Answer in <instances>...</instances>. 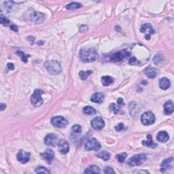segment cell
<instances>
[{
    "label": "cell",
    "instance_id": "cell-1",
    "mask_svg": "<svg viewBox=\"0 0 174 174\" xmlns=\"http://www.w3.org/2000/svg\"><path fill=\"white\" fill-rule=\"evenodd\" d=\"M80 57L84 62L89 63L95 61L98 59L99 55L95 49L91 48H82L80 51Z\"/></svg>",
    "mask_w": 174,
    "mask_h": 174
},
{
    "label": "cell",
    "instance_id": "cell-2",
    "mask_svg": "<svg viewBox=\"0 0 174 174\" xmlns=\"http://www.w3.org/2000/svg\"><path fill=\"white\" fill-rule=\"evenodd\" d=\"M48 72L52 75H56L59 74L61 72V65L57 61H50L46 63L45 64Z\"/></svg>",
    "mask_w": 174,
    "mask_h": 174
},
{
    "label": "cell",
    "instance_id": "cell-3",
    "mask_svg": "<svg viewBox=\"0 0 174 174\" xmlns=\"http://www.w3.org/2000/svg\"><path fill=\"white\" fill-rule=\"evenodd\" d=\"M146 160H147V157H146L145 155H144V154H139V155L133 156L132 157H130V159L128 160L127 163L130 167H134V166L142 165L144 163H145Z\"/></svg>",
    "mask_w": 174,
    "mask_h": 174
},
{
    "label": "cell",
    "instance_id": "cell-4",
    "mask_svg": "<svg viewBox=\"0 0 174 174\" xmlns=\"http://www.w3.org/2000/svg\"><path fill=\"white\" fill-rule=\"evenodd\" d=\"M43 93V91L41 90L36 89L35 90L34 93L32 95L31 98V102L33 106L35 107H39L42 105L43 99L41 98V94Z\"/></svg>",
    "mask_w": 174,
    "mask_h": 174
},
{
    "label": "cell",
    "instance_id": "cell-5",
    "mask_svg": "<svg viewBox=\"0 0 174 174\" xmlns=\"http://www.w3.org/2000/svg\"><path fill=\"white\" fill-rule=\"evenodd\" d=\"M142 124L145 126H149L155 122V116L152 112H146L142 114L141 117Z\"/></svg>",
    "mask_w": 174,
    "mask_h": 174
},
{
    "label": "cell",
    "instance_id": "cell-6",
    "mask_svg": "<svg viewBox=\"0 0 174 174\" xmlns=\"http://www.w3.org/2000/svg\"><path fill=\"white\" fill-rule=\"evenodd\" d=\"M130 56V53L127 50H122L116 52L110 57V60L113 62H118V61H121L124 59L128 58V57Z\"/></svg>",
    "mask_w": 174,
    "mask_h": 174
},
{
    "label": "cell",
    "instance_id": "cell-7",
    "mask_svg": "<svg viewBox=\"0 0 174 174\" xmlns=\"http://www.w3.org/2000/svg\"><path fill=\"white\" fill-rule=\"evenodd\" d=\"M51 123L55 127L63 128L68 125V121L63 116H58L51 118Z\"/></svg>",
    "mask_w": 174,
    "mask_h": 174
},
{
    "label": "cell",
    "instance_id": "cell-8",
    "mask_svg": "<svg viewBox=\"0 0 174 174\" xmlns=\"http://www.w3.org/2000/svg\"><path fill=\"white\" fill-rule=\"evenodd\" d=\"M101 148V144L96 139H90L86 142V143L85 144V149L87 151H91V150H94V151H97Z\"/></svg>",
    "mask_w": 174,
    "mask_h": 174
},
{
    "label": "cell",
    "instance_id": "cell-9",
    "mask_svg": "<svg viewBox=\"0 0 174 174\" xmlns=\"http://www.w3.org/2000/svg\"><path fill=\"white\" fill-rule=\"evenodd\" d=\"M140 31L142 33H145V37L146 39H150L151 35L155 33L153 27L149 23H146V24H144L142 25L141 27V29H140Z\"/></svg>",
    "mask_w": 174,
    "mask_h": 174
},
{
    "label": "cell",
    "instance_id": "cell-10",
    "mask_svg": "<svg viewBox=\"0 0 174 174\" xmlns=\"http://www.w3.org/2000/svg\"><path fill=\"white\" fill-rule=\"evenodd\" d=\"M30 153L28 152H25L23 150H20L19 152H18L17 158L18 161L21 162V163L25 164L27 162H29V159H30Z\"/></svg>",
    "mask_w": 174,
    "mask_h": 174
},
{
    "label": "cell",
    "instance_id": "cell-11",
    "mask_svg": "<svg viewBox=\"0 0 174 174\" xmlns=\"http://www.w3.org/2000/svg\"><path fill=\"white\" fill-rule=\"evenodd\" d=\"M173 167V158L169 157L168 159H165V161H163V163H161V171L162 173H165L168 170L171 169Z\"/></svg>",
    "mask_w": 174,
    "mask_h": 174
},
{
    "label": "cell",
    "instance_id": "cell-12",
    "mask_svg": "<svg viewBox=\"0 0 174 174\" xmlns=\"http://www.w3.org/2000/svg\"><path fill=\"white\" fill-rule=\"evenodd\" d=\"M30 20L35 23H40L46 19V15L44 14L37 12H33L30 15Z\"/></svg>",
    "mask_w": 174,
    "mask_h": 174
},
{
    "label": "cell",
    "instance_id": "cell-13",
    "mask_svg": "<svg viewBox=\"0 0 174 174\" xmlns=\"http://www.w3.org/2000/svg\"><path fill=\"white\" fill-rule=\"evenodd\" d=\"M57 142H58V137L53 133L48 134L44 138V143L48 146H56Z\"/></svg>",
    "mask_w": 174,
    "mask_h": 174
},
{
    "label": "cell",
    "instance_id": "cell-14",
    "mask_svg": "<svg viewBox=\"0 0 174 174\" xmlns=\"http://www.w3.org/2000/svg\"><path fill=\"white\" fill-rule=\"evenodd\" d=\"M92 127L95 130H101L104 127L105 122L101 117H95L92 120L91 122Z\"/></svg>",
    "mask_w": 174,
    "mask_h": 174
},
{
    "label": "cell",
    "instance_id": "cell-15",
    "mask_svg": "<svg viewBox=\"0 0 174 174\" xmlns=\"http://www.w3.org/2000/svg\"><path fill=\"white\" fill-rule=\"evenodd\" d=\"M59 150L63 155H65L69 152L70 150V146H69L68 142L65 139H61L58 142Z\"/></svg>",
    "mask_w": 174,
    "mask_h": 174
},
{
    "label": "cell",
    "instance_id": "cell-16",
    "mask_svg": "<svg viewBox=\"0 0 174 174\" xmlns=\"http://www.w3.org/2000/svg\"><path fill=\"white\" fill-rule=\"evenodd\" d=\"M41 156L48 163H50L55 157L54 152L51 149H46L44 152L41 154Z\"/></svg>",
    "mask_w": 174,
    "mask_h": 174
},
{
    "label": "cell",
    "instance_id": "cell-17",
    "mask_svg": "<svg viewBox=\"0 0 174 174\" xmlns=\"http://www.w3.org/2000/svg\"><path fill=\"white\" fill-rule=\"evenodd\" d=\"M104 97L105 95L104 93H95L91 96L90 101L94 103H97V104H101V103L104 102Z\"/></svg>",
    "mask_w": 174,
    "mask_h": 174
},
{
    "label": "cell",
    "instance_id": "cell-18",
    "mask_svg": "<svg viewBox=\"0 0 174 174\" xmlns=\"http://www.w3.org/2000/svg\"><path fill=\"white\" fill-rule=\"evenodd\" d=\"M173 103L172 101H167L164 105V111L166 115H170L173 112Z\"/></svg>",
    "mask_w": 174,
    "mask_h": 174
},
{
    "label": "cell",
    "instance_id": "cell-19",
    "mask_svg": "<svg viewBox=\"0 0 174 174\" xmlns=\"http://www.w3.org/2000/svg\"><path fill=\"white\" fill-rule=\"evenodd\" d=\"M171 85V82L170 80L167 78H162L161 80H159V86L162 90H167L170 87Z\"/></svg>",
    "mask_w": 174,
    "mask_h": 174
},
{
    "label": "cell",
    "instance_id": "cell-20",
    "mask_svg": "<svg viewBox=\"0 0 174 174\" xmlns=\"http://www.w3.org/2000/svg\"><path fill=\"white\" fill-rule=\"evenodd\" d=\"M142 144L150 148H155L157 146V144H155L152 140V136L150 134H148L147 135V141H145V140L142 141Z\"/></svg>",
    "mask_w": 174,
    "mask_h": 174
},
{
    "label": "cell",
    "instance_id": "cell-21",
    "mask_svg": "<svg viewBox=\"0 0 174 174\" xmlns=\"http://www.w3.org/2000/svg\"><path fill=\"white\" fill-rule=\"evenodd\" d=\"M169 139V136L165 131H160L158 133L157 139L160 142H166Z\"/></svg>",
    "mask_w": 174,
    "mask_h": 174
},
{
    "label": "cell",
    "instance_id": "cell-22",
    "mask_svg": "<svg viewBox=\"0 0 174 174\" xmlns=\"http://www.w3.org/2000/svg\"><path fill=\"white\" fill-rule=\"evenodd\" d=\"M101 169L96 165H91L86 168L84 171V173H100Z\"/></svg>",
    "mask_w": 174,
    "mask_h": 174
},
{
    "label": "cell",
    "instance_id": "cell-23",
    "mask_svg": "<svg viewBox=\"0 0 174 174\" xmlns=\"http://www.w3.org/2000/svg\"><path fill=\"white\" fill-rule=\"evenodd\" d=\"M165 61V57L163 54H157L154 57L153 62L155 65H160Z\"/></svg>",
    "mask_w": 174,
    "mask_h": 174
},
{
    "label": "cell",
    "instance_id": "cell-24",
    "mask_svg": "<svg viewBox=\"0 0 174 174\" xmlns=\"http://www.w3.org/2000/svg\"><path fill=\"white\" fill-rule=\"evenodd\" d=\"M102 84L104 85V86H107L113 83L114 79L112 78L111 76H104L102 78Z\"/></svg>",
    "mask_w": 174,
    "mask_h": 174
},
{
    "label": "cell",
    "instance_id": "cell-25",
    "mask_svg": "<svg viewBox=\"0 0 174 174\" xmlns=\"http://www.w3.org/2000/svg\"><path fill=\"white\" fill-rule=\"evenodd\" d=\"M83 113L86 115H94L97 113L96 110L91 106H86L83 108Z\"/></svg>",
    "mask_w": 174,
    "mask_h": 174
},
{
    "label": "cell",
    "instance_id": "cell-26",
    "mask_svg": "<svg viewBox=\"0 0 174 174\" xmlns=\"http://www.w3.org/2000/svg\"><path fill=\"white\" fill-rule=\"evenodd\" d=\"M157 70L155 68H148L146 70V74L147 75L148 78L150 79H152V78H155L156 76H157Z\"/></svg>",
    "mask_w": 174,
    "mask_h": 174
},
{
    "label": "cell",
    "instance_id": "cell-27",
    "mask_svg": "<svg viewBox=\"0 0 174 174\" xmlns=\"http://www.w3.org/2000/svg\"><path fill=\"white\" fill-rule=\"evenodd\" d=\"M97 157H98L100 159H102L104 161H108L110 159V155L108 152L107 151H102L99 152L98 154H97Z\"/></svg>",
    "mask_w": 174,
    "mask_h": 174
},
{
    "label": "cell",
    "instance_id": "cell-28",
    "mask_svg": "<svg viewBox=\"0 0 174 174\" xmlns=\"http://www.w3.org/2000/svg\"><path fill=\"white\" fill-rule=\"evenodd\" d=\"M82 6V5L80 3H76V2H73L71 3H69L66 6V9L70 10H76V9H78Z\"/></svg>",
    "mask_w": 174,
    "mask_h": 174
},
{
    "label": "cell",
    "instance_id": "cell-29",
    "mask_svg": "<svg viewBox=\"0 0 174 174\" xmlns=\"http://www.w3.org/2000/svg\"><path fill=\"white\" fill-rule=\"evenodd\" d=\"M92 73V71L88 70L87 72H85V71H81V72L79 73V76H80V78L82 79V80H86V79L88 78V76Z\"/></svg>",
    "mask_w": 174,
    "mask_h": 174
},
{
    "label": "cell",
    "instance_id": "cell-30",
    "mask_svg": "<svg viewBox=\"0 0 174 174\" xmlns=\"http://www.w3.org/2000/svg\"><path fill=\"white\" fill-rule=\"evenodd\" d=\"M35 172H36L37 173H41V174H44V173H50V172L49 170H48L46 169V168L44 167H37L36 169H35Z\"/></svg>",
    "mask_w": 174,
    "mask_h": 174
},
{
    "label": "cell",
    "instance_id": "cell-31",
    "mask_svg": "<svg viewBox=\"0 0 174 174\" xmlns=\"http://www.w3.org/2000/svg\"><path fill=\"white\" fill-rule=\"evenodd\" d=\"M17 54L19 55V56L21 57V60L23 61V62L27 63V58L29 57V55H25L24 52H22V51H17Z\"/></svg>",
    "mask_w": 174,
    "mask_h": 174
},
{
    "label": "cell",
    "instance_id": "cell-32",
    "mask_svg": "<svg viewBox=\"0 0 174 174\" xmlns=\"http://www.w3.org/2000/svg\"><path fill=\"white\" fill-rule=\"evenodd\" d=\"M0 21H1V24H2L3 25H4V26H8V25H9L10 24V21L6 17H5L3 14L1 15Z\"/></svg>",
    "mask_w": 174,
    "mask_h": 174
},
{
    "label": "cell",
    "instance_id": "cell-33",
    "mask_svg": "<svg viewBox=\"0 0 174 174\" xmlns=\"http://www.w3.org/2000/svg\"><path fill=\"white\" fill-rule=\"evenodd\" d=\"M72 130L74 133H80L82 132V127L79 124H75L72 126Z\"/></svg>",
    "mask_w": 174,
    "mask_h": 174
},
{
    "label": "cell",
    "instance_id": "cell-34",
    "mask_svg": "<svg viewBox=\"0 0 174 174\" xmlns=\"http://www.w3.org/2000/svg\"><path fill=\"white\" fill-rule=\"evenodd\" d=\"M126 156H127V155H126L125 152H123V153L119 154V155H116V159H117L118 161L120 162V163H123L124 160L126 159Z\"/></svg>",
    "mask_w": 174,
    "mask_h": 174
},
{
    "label": "cell",
    "instance_id": "cell-35",
    "mask_svg": "<svg viewBox=\"0 0 174 174\" xmlns=\"http://www.w3.org/2000/svg\"><path fill=\"white\" fill-rule=\"evenodd\" d=\"M110 108L114 114H118V112H119V108H118V107L116 106V105L115 104H114V103H112V104H110Z\"/></svg>",
    "mask_w": 174,
    "mask_h": 174
},
{
    "label": "cell",
    "instance_id": "cell-36",
    "mask_svg": "<svg viewBox=\"0 0 174 174\" xmlns=\"http://www.w3.org/2000/svg\"><path fill=\"white\" fill-rule=\"evenodd\" d=\"M104 172L106 174H114L116 173V172L114 171V170L110 167H106L104 169Z\"/></svg>",
    "mask_w": 174,
    "mask_h": 174
},
{
    "label": "cell",
    "instance_id": "cell-37",
    "mask_svg": "<svg viewBox=\"0 0 174 174\" xmlns=\"http://www.w3.org/2000/svg\"><path fill=\"white\" fill-rule=\"evenodd\" d=\"M139 62L135 57H132L129 59V64L130 65H137L139 64Z\"/></svg>",
    "mask_w": 174,
    "mask_h": 174
},
{
    "label": "cell",
    "instance_id": "cell-38",
    "mask_svg": "<svg viewBox=\"0 0 174 174\" xmlns=\"http://www.w3.org/2000/svg\"><path fill=\"white\" fill-rule=\"evenodd\" d=\"M124 125L123 123H122V122H121V123L118 124L115 127L116 130H117V131H120V130L124 129Z\"/></svg>",
    "mask_w": 174,
    "mask_h": 174
},
{
    "label": "cell",
    "instance_id": "cell-39",
    "mask_svg": "<svg viewBox=\"0 0 174 174\" xmlns=\"http://www.w3.org/2000/svg\"><path fill=\"white\" fill-rule=\"evenodd\" d=\"M7 67H8V68L10 70H14V65L13 63H8V64H7Z\"/></svg>",
    "mask_w": 174,
    "mask_h": 174
},
{
    "label": "cell",
    "instance_id": "cell-40",
    "mask_svg": "<svg viewBox=\"0 0 174 174\" xmlns=\"http://www.w3.org/2000/svg\"><path fill=\"white\" fill-rule=\"evenodd\" d=\"M10 29H11V30H13L16 31V32H17L18 31H19V29H18V27L16 26V25H11L10 27Z\"/></svg>",
    "mask_w": 174,
    "mask_h": 174
},
{
    "label": "cell",
    "instance_id": "cell-41",
    "mask_svg": "<svg viewBox=\"0 0 174 174\" xmlns=\"http://www.w3.org/2000/svg\"><path fill=\"white\" fill-rule=\"evenodd\" d=\"M6 106L4 104H3V103H1V105H0V108H1V111L6 109Z\"/></svg>",
    "mask_w": 174,
    "mask_h": 174
},
{
    "label": "cell",
    "instance_id": "cell-42",
    "mask_svg": "<svg viewBox=\"0 0 174 174\" xmlns=\"http://www.w3.org/2000/svg\"><path fill=\"white\" fill-rule=\"evenodd\" d=\"M118 104L119 106L120 105H123V100H122V98H119L118 99Z\"/></svg>",
    "mask_w": 174,
    "mask_h": 174
},
{
    "label": "cell",
    "instance_id": "cell-43",
    "mask_svg": "<svg viewBox=\"0 0 174 174\" xmlns=\"http://www.w3.org/2000/svg\"><path fill=\"white\" fill-rule=\"evenodd\" d=\"M136 173H148V171H136Z\"/></svg>",
    "mask_w": 174,
    "mask_h": 174
}]
</instances>
